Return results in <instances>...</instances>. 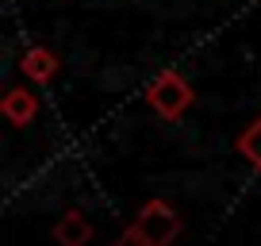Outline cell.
<instances>
[{"label": "cell", "instance_id": "obj_1", "mask_svg": "<svg viewBox=\"0 0 261 246\" xmlns=\"http://www.w3.org/2000/svg\"><path fill=\"white\" fill-rule=\"evenodd\" d=\"M146 100L162 119H180V115L192 108V85H188L180 73L165 69V73H158L154 85L146 89Z\"/></svg>", "mask_w": 261, "mask_h": 246}, {"label": "cell", "instance_id": "obj_2", "mask_svg": "<svg viewBox=\"0 0 261 246\" xmlns=\"http://www.w3.org/2000/svg\"><path fill=\"white\" fill-rule=\"evenodd\" d=\"M135 227H139V235L146 238L150 246H169L173 238L180 235V219L165 200H146L139 219H135Z\"/></svg>", "mask_w": 261, "mask_h": 246}, {"label": "cell", "instance_id": "obj_3", "mask_svg": "<svg viewBox=\"0 0 261 246\" xmlns=\"http://www.w3.org/2000/svg\"><path fill=\"white\" fill-rule=\"evenodd\" d=\"M4 115H8L16 127H27V123L39 115V96H35L31 89H8V96H4Z\"/></svg>", "mask_w": 261, "mask_h": 246}, {"label": "cell", "instance_id": "obj_4", "mask_svg": "<svg viewBox=\"0 0 261 246\" xmlns=\"http://www.w3.org/2000/svg\"><path fill=\"white\" fill-rule=\"evenodd\" d=\"M54 238L62 246H85L92 238V223L85 219L81 212H65L62 219L54 223Z\"/></svg>", "mask_w": 261, "mask_h": 246}, {"label": "cell", "instance_id": "obj_5", "mask_svg": "<svg viewBox=\"0 0 261 246\" xmlns=\"http://www.w3.org/2000/svg\"><path fill=\"white\" fill-rule=\"evenodd\" d=\"M23 73L31 77V81L46 85V81H54V73H58V58L50 54V50H42V46H31L23 54Z\"/></svg>", "mask_w": 261, "mask_h": 246}, {"label": "cell", "instance_id": "obj_6", "mask_svg": "<svg viewBox=\"0 0 261 246\" xmlns=\"http://www.w3.org/2000/svg\"><path fill=\"white\" fill-rule=\"evenodd\" d=\"M238 154L246 158V162L253 165V169H261V119H253L250 127H246L242 135H238Z\"/></svg>", "mask_w": 261, "mask_h": 246}, {"label": "cell", "instance_id": "obj_7", "mask_svg": "<svg viewBox=\"0 0 261 246\" xmlns=\"http://www.w3.org/2000/svg\"><path fill=\"white\" fill-rule=\"evenodd\" d=\"M115 246H150V242L139 235V227H130V231H123V238H119Z\"/></svg>", "mask_w": 261, "mask_h": 246}]
</instances>
